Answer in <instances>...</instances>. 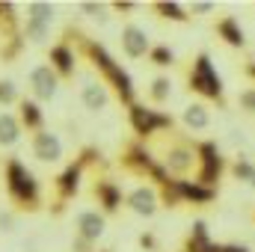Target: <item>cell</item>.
Masks as SVG:
<instances>
[{
  "mask_svg": "<svg viewBox=\"0 0 255 252\" xmlns=\"http://www.w3.org/2000/svg\"><path fill=\"white\" fill-rule=\"evenodd\" d=\"M95 247H98V244H92V241H86V238L74 235V238H71V244H68V252H98Z\"/></svg>",
  "mask_w": 255,
  "mask_h": 252,
  "instance_id": "obj_37",
  "label": "cell"
},
{
  "mask_svg": "<svg viewBox=\"0 0 255 252\" xmlns=\"http://www.w3.org/2000/svg\"><path fill=\"white\" fill-rule=\"evenodd\" d=\"M77 9H80L83 15H89L92 21H98V24H107V18H110V3H92V0H83Z\"/></svg>",
  "mask_w": 255,
  "mask_h": 252,
  "instance_id": "obj_31",
  "label": "cell"
},
{
  "mask_svg": "<svg viewBox=\"0 0 255 252\" xmlns=\"http://www.w3.org/2000/svg\"><path fill=\"white\" fill-rule=\"evenodd\" d=\"M187 12H190V18H205V15L217 12V3H211V0H193L190 6H187Z\"/></svg>",
  "mask_w": 255,
  "mask_h": 252,
  "instance_id": "obj_35",
  "label": "cell"
},
{
  "mask_svg": "<svg viewBox=\"0 0 255 252\" xmlns=\"http://www.w3.org/2000/svg\"><path fill=\"white\" fill-rule=\"evenodd\" d=\"M30 151L39 163H60L63 160V139L51 127H45V130L30 136Z\"/></svg>",
  "mask_w": 255,
  "mask_h": 252,
  "instance_id": "obj_12",
  "label": "cell"
},
{
  "mask_svg": "<svg viewBox=\"0 0 255 252\" xmlns=\"http://www.w3.org/2000/svg\"><path fill=\"white\" fill-rule=\"evenodd\" d=\"M235 104H238V110H241L244 116H255V86L241 89L238 98H235Z\"/></svg>",
  "mask_w": 255,
  "mask_h": 252,
  "instance_id": "obj_33",
  "label": "cell"
},
{
  "mask_svg": "<svg viewBox=\"0 0 255 252\" xmlns=\"http://www.w3.org/2000/svg\"><path fill=\"white\" fill-rule=\"evenodd\" d=\"M125 208L130 214L142 217V220H151L160 208V196H157V187L151 184H136L125 193Z\"/></svg>",
  "mask_w": 255,
  "mask_h": 252,
  "instance_id": "obj_11",
  "label": "cell"
},
{
  "mask_svg": "<svg viewBox=\"0 0 255 252\" xmlns=\"http://www.w3.org/2000/svg\"><path fill=\"white\" fill-rule=\"evenodd\" d=\"M214 33L232 51H244L247 48V30L241 27V18H235V15H220L214 21Z\"/></svg>",
  "mask_w": 255,
  "mask_h": 252,
  "instance_id": "obj_17",
  "label": "cell"
},
{
  "mask_svg": "<svg viewBox=\"0 0 255 252\" xmlns=\"http://www.w3.org/2000/svg\"><path fill=\"white\" fill-rule=\"evenodd\" d=\"M107 232V217L98 211V208H86V211H77L74 214V235L98 244Z\"/></svg>",
  "mask_w": 255,
  "mask_h": 252,
  "instance_id": "obj_14",
  "label": "cell"
},
{
  "mask_svg": "<svg viewBox=\"0 0 255 252\" xmlns=\"http://www.w3.org/2000/svg\"><path fill=\"white\" fill-rule=\"evenodd\" d=\"M83 172H86V163L83 160H71V163H65L63 172L54 178V202H51V214L54 217H63L65 208H68V202L80 193V184H83Z\"/></svg>",
  "mask_w": 255,
  "mask_h": 252,
  "instance_id": "obj_8",
  "label": "cell"
},
{
  "mask_svg": "<svg viewBox=\"0 0 255 252\" xmlns=\"http://www.w3.org/2000/svg\"><path fill=\"white\" fill-rule=\"evenodd\" d=\"M80 104L89 110V113H101L110 107V86L101 80V77H86L83 86H80Z\"/></svg>",
  "mask_w": 255,
  "mask_h": 252,
  "instance_id": "obj_16",
  "label": "cell"
},
{
  "mask_svg": "<svg viewBox=\"0 0 255 252\" xmlns=\"http://www.w3.org/2000/svg\"><path fill=\"white\" fill-rule=\"evenodd\" d=\"M175 187H178V199H181V205H196V208L211 205V202H217V196H220V190L205 187V184H199L196 178H178Z\"/></svg>",
  "mask_w": 255,
  "mask_h": 252,
  "instance_id": "obj_18",
  "label": "cell"
},
{
  "mask_svg": "<svg viewBox=\"0 0 255 252\" xmlns=\"http://www.w3.org/2000/svg\"><path fill=\"white\" fill-rule=\"evenodd\" d=\"M148 63L157 65V68H172V65L178 63V57H175V51H172L169 45H151V51H148Z\"/></svg>",
  "mask_w": 255,
  "mask_h": 252,
  "instance_id": "obj_30",
  "label": "cell"
},
{
  "mask_svg": "<svg viewBox=\"0 0 255 252\" xmlns=\"http://www.w3.org/2000/svg\"><path fill=\"white\" fill-rule=\"evenodd\" d=\"M181 125L193 130V133H199V130H208L211 127V110H208V104L205 101H193L184 107V113H181Z\"/></svg>",
  "mask_w": 255,
  "mask_h": 252,
  "instance_id": "obj_21",
  "label": "cell"
},
{
  "mask_svg": "<svg viewBox=\"0 0 255 252\" xmlns=\"http://www.w3.org/2000/svg\"><path fill=\"white\" fill-rule=\"evenodd\" d=\"M187 89L196 92L199 98L217 104L220 110L229 107V98H226V83L217 71V65L211 60L208 51H199L196 57L190 60V68H187Z\"/></svg>",
  "mask_w": 255,
  "mask_h": 252,
  "instance_id": "obj_4",
  "label": "cell"
},
{
  "mask_svg": "<svg viewBox=\"0 0 255 252\" xmlns=\"http://www.w3.org/2000/svg\"><path fill=\"white\" fill-rule=\"evenodd\" d=\"M101 252H113V250H101Z\"/></svg>",
  "mask_w": 255,
  "mask_h": 252,
  "instance_id": "obj_43",
  "label": "cell"
},
{
  "mask_svg": "<svg viewBox=\"0 0 255 252\" xmlns=\"http://www.w3.org/2000/svg\"><path fill=\"white\" fill-rule=\"evenodd\" d=\"M128 122H130V130H133V136L136 139H148V136H154V133H160V130H175V119L169 116V113H163V110H157V107H151V104H133V107H128Z\"/></svg>",
  "mask_w": 255,
  "mask_h": 252,
  "instance_id": "obj_7",
  "label": "cell"
},
{
  "mask_svg": "<svg viewBox=\"0 0 255 252\" xmlns=\"http://www.w3.org/2000/svg\"><path fill=\"white\" fill-rule=\"evenodd\" d=\"M253 223H255V211H253Z\"/></svg>",
  "mask_w": 255,
  "mask_h": 252,
  "instance_id": "obj_44",
  "label": "cell"
},
{
  "mask_svg": "<svg viewBox=\"0 0 255 252\" xmlns=\"http://www.w3.org/2000/svg\"><path fill=\"white\" fill-rule=\"evenodd\" d=\"M253 250H255V235H253Z\"/></svg>",
  "mask_w": 255,
  "mask_h": 252,
  "instance_id": "obj_42",
  "label": "cell"
},
{
  "mask_svg": "<svg viewBox=\"0 0 255 252\" xmlns=\"http://www.w3.org/2000/svg\"><path fill=\"white\" fill-rule=\"evenodd\" d=\"M3 187H6V196L12 199L18 214L21 211L24 214H39L45 208L42 184L33 175V169H27V163L21 157H6L3 160Z\"/></svg>",
  "mask_w": 255,
  "mask_h": 252,
  "instance_id": "obj_2",
  "label": "cell"
},
{
  "mask_svg": "<svg viewBox=\"0 0 255 252\" xmlns=\"http://www.w3.org/2000/svg\"><path fill=\"white\" fill-rule=\"evenodd\" d=\"M136 9V3H130V0H116V3H110V12H133Z\"/></svg>",
  "mask_w": 255,
  "mask_h": 252,
  "instance_id": "obj_38",
  "label": "cell"
},
{
  "mask_svg": "<svg viewBox=\"0 0 255 252\" xmlns=\"http://www.w3.org/2000/svg\"><path fill=\"white\" fill-rule=\"evenodd\" d=\"M89 193H92V202L98 205V211L104 217H116L125 208V193L119 187V181H113L107 172H95Z\"/></svg>",
  "mask_w": 255,
  "mask_h": 252,
  "instance_id": "obj_9",
  "label": "cell"
},
{
  "mask_svg": "<svg viewBox=\"0 0 255 252\" xmlns=\"http://www.w3.org/2000/svg\"><path fill=\"white\" fill-rule=\"evenodd\" d=\"M21 36L27 39V45H45V42L51 39V24H42V21L24 18V24H21Z\"/></svg>",
  "mask_w": 255,
  "mask_h": 252,
  "instance_id": "obj_27",
  "label": "cell"
},
{
  "mask_svg": "<svg viewBox=\"0 0 255 252\" xmlns=\"http://www.w3.org/2000/svg\"><path fill=\"white\" fill-rule=\"evenodd\" d=\"M18 101H21L18 86L9 77H0V107H18Z\"/></svg>",
  "mask_w": 255,
  "mask_h": 252,
  "instance_id": "obj_32",
  "label": "cell"
},
{
  "mask_svg": "<svg viewBox=\"0 0 255 252\" xmlns=\"http://www.w3.org/2000/svg\"><path fill=\"white\" fill-rule=\"evenodd\" d=\"M151 12L160 18V21H172V24H190V12H187V6H181V3H175V0H154L151 3Z\"/></svg>",
  "mask_w": 255,
  "mask_h": 252,
  "instance_id": "obj_23",
  "label": "cell"
},
{
  "mask_svg": "<svg viewBox=\"0 0 255 252\" xmlns=\"http://www.w3.org/2000/svg\"><path fill=\"white\" fill-rule=\"evenodd\" d=\"M220 252H255L250 244H223V250Z\"/></svg>",
  "mask_w": 255,
  "mask_h": 252,
  "instance_id": "obj_39",
  "label": "cell"
},
{
  "mask_svg": "<svg viewBox=\"0 0 255 252\" xmlns=\"http://www.w3.org/2000/svg\"><path fill=\"white\" fill-rule=\"evenodd\" d=\"M172 77H166V74H157L151 83H148V104L151 107H163L169 98H172Z\"/></svg>",
  "mask_w": 255,
  "mask_h": 252,
  "instance_id": "obj_26",
  "label": "cell"
},
{
  "mask_svg": "<svg viewBox=\"0 0 255 252\" xmlns=\"http://www.w3.org/2000/svg\"><path fill=\"white\" fill-rule=\"evenodd\" d=\"M27 51V39L24 36H12L0 42V63H15L21 60V54Z\"/></svg>",
  "mask_w": 255,
  "mask_h": 252,
  "instance_id": "obj_29",
  "label": "cell"
},
{
  "mask_svg": "<svg viewBox=\"0 0 255 252\" xmlns=\"http://www.w3.org/2000/svg\"><path fill=\"white\" fill-rule=\"evenodd\" d=\"M18 229V211L15 208H0V235H12Z\"/></svg>",
  "mask_w": 255,
  "mask_h": 252,
  "instance_id": "obj_34",
  "label": "cell"
},
{
  "mask_svg": "<svg viewBox=\"0 0 255 252\" xmlns=\"http://www.w3.org/2000/svg\"><path fill=\"white\" fill-rule=\"evenodd\" d=\"M60 74L51 68L48 63L36 65V68H30V74H27V89H30V98L33 101H39V104H45V101H54L57 98V92H60Z\"/></svg>",
  "mask_w": 255,
  "mask_h": 252,
  "instance_id": "obj_10",
  "label": "cell"
},
{
  "mask_svg": "<svg viewBox=\"0 0 255 252\" xmlns=\"http://www.w3.org/2000/svg\"><path fill=\"white\" fill-rule=\"evenodd\" d=\"M119 42H122V54L128 60H142L151 51V39L139 24H125L119 33Z\"/></svg>",
  "mask_w": 255,
  "mask_h": 252,
  "instance_id": "obj_15",
  "label": "cell"
},
{
  "mask_svg": "<svg viewBox=\"0 0 255 252\" xmlns=\"http://www.w3.org/2000/svg\"><path fill=\"white\" fill-rule=\"evenodd\" d=\"M119 166H122V172L128 175H133V178H139V181H148L151 187H160V184H166L172 175L166 172V166L160 163V157H154V151L142 142V139H128L125 145H122V151H119Z\"/></svg>",
  "mask_w": 255,
  "mask_h": 252,
  "instance_id": "obj_3",
  "label": "cell"
},
{
  "mask_svg": "<svg viewBox=\"0 0 255 252\" xmlns=\"http://www.w3.org/2000/svg\"><path fill=\"white\" fill-rule=\"evenodd\" d=\"M21 24H24V18L18 15V6L9 0H0V39L21 36Z\"/></svg>",
  "mask_w": 255,
  "mask_h": 252,
  "instance_id": "obj_22",
  "label": "cell"
},
{
  "mask_svg": "<svg viewBox=\"0 0 255 252\" xmlns=\"http://www.w3.org/2000/svg\"><path fill=\"white\" fill-rule=\"evenodd\" d=\"M77 60H80V57H77L74 45L65 42V39H60L57 45H51V51H48V65L60 74V80H71V77H74Z\"/></svg>",
  "mask_w": 255,
  "mask_h": 252,
  "instance_id": "obj_13",
  "label": "cell"
},
{
  "mask_svg": "<svg viewBox=\"0 0 255 252\" xmlns=\"http://www.w3.org/2000/svg\"><path fill=\"white\" fill-rule=\"evenodd\" d=\"M229 175L235 178V181H241V184H250L255 175V160L250 154H244V151H238L232 160H229Z\"/></svg>",
  "mask_w": 255,
  "mask_h": 252,
  "instance_id": "obj_25",
  "label": "cell"
},
{
  "mask_svg": "<svg viewBox=\"0 0 255 252\" xmlns=\"http://www.w3.org/2000/svg\"><path fill=\"white\" fill-rule=\"evenodd\" d=\"M244 74H247L250 80H255V60H250V63L244 65Z\"/></svg>",
  "mask_w": 255,
  "mask_h": 252,
  "instance_id": "obj_40",
  "label": "cell"
},
{
  "mask_svg": "<svg viewBox=\"0 0 255 252\" xmlns=\"http://www.w3.org/2000/svg\"><path fill=\"white\" fill-rule=\"evenodd\" d=\"M18 122L21 127L33 136V133H39V130H45V110H42V104L39 101H33V98H21L18 101Z\"/></svg>",
  "mask_w": 255,
  "mask_h": 252,
  "instance_id": "obj_20",
  "label": "cell"
},
{
  "mask_svg": "<svg viewBox=\"0 0 255 252\" xmlns=\"http://www.w3.org/2000/svg\"><path fill=\"white\" fill-rule=\"evenodd\" d=\"M247 187H250V190H253V193H255V175H253V181H250V184H247Z\"/></svg>",
  "mask_w": 255,
  "mask_h": 252,
  "instance_id": "obj_41",
  "label": "cell"
},
{
  "mask_svg": "<svg viewBox=\"0 0 255 252\" xmlns=\"http://www.w3.org/2000/svg\"><path fill=\"white\" fill-rule=\"evenodd\" d=\"M21 133H24V127H21V122H18V116L3 110V113H0V148H12V145H18Z\"/></svg>",
  "mask_w": 255,
  "mask_h": 252,
  "instance_id": "obj_24",
  "label": "cell"
},
{
  "mask_svg": "<svg viewBox=\"0 0 255 252\" xmlns=\"http://www.w3.org/2000/svg\"><path fill=\"white\" fill-rule=\"evenodd\" d=\"M220 250H223V244H217L211 238L208 223L205 220H193L190 232H187V238H184V244H181L178 252H220Z\"/></svg>",
  "mask_w": 255,
  "mask_h": 252,
  "instance_id": "obj_19",
  "label": "cell"
},
{
  "mask_svg": "<svg viewBox=\"0 0 255 252\" xmlns=\"http://www.w3.org/2000/svg\"><path fill=\"white\" fill-rule=\"evenodd\" d=\"M63 39L74 45L77 57H86V60H89V65L101 74V80L110 86V92L116 95L119 104H125V107H133V104H136V86H133V77L116 63V57H113L98 39H92L89 33H83L80 27H71V24L65 27Z\"/></svg>",
  "mask_w": 255,
  "mask_h": 252,
  "instance_id": "obj_1",
  "label": "cell"
},
{
  "mask_svg": "<svg viewBox=\"0 0 255 252\" xmlns=\"http://www.w3.org/2000/svg\"><path fill=\"white\" fill-rule=\"evenodd\" d=\"M196 154H199V169H196L193 178L205 187L220 190L223 175L229 172V157L223 154L217 139H196Z\"/></svg>",
  "mask_w": 255,
  "mask_h": 252,
  "instance_id": "obj_6",
  "label": "cell"
},
{
  "mask_svg": "<svg viewBox=\"0 0 255 252\" xmlns=\"http://www.w3.org/2000/svg\"><path fill=\"white\" fill-rule=\"evenodd\" d=\"M24 18L42 21V24H54L57 9H54V3H45V0H30V3L24 6Z\"/></svg>",
  "mask_w": 255,
  "mask_h": 252,
  "instance_id": "obj_28",
  "label": "cell"
},
{
  "mask_svg": "<svg viewBox=\"0 0 255 252\" xmlns=\"http://www.w3.org/2000/svg\"><path fill=\"white\" fill-rule=\"evenodd\" d=\"M160 163L166 166V172L172 178H190L199 169V154H196V139H190L187 133L172 130V139L163 148Z\"/></svg>",
  "mask_w": 255,
  "mask_h": 252,
  "instance_id": "obj_5",
  "label": "cell"
},
{
  "mask_svg": "<svg viewBox=\"0 0 255 252\" xmlns=\"http://www.w3.org/2000/svg\"><path fill=\"white\" fill-rule=\"evenodd\" d=\"M136 247L142 252H160V238H157L154 232H142V235L136 238Z\"/></svg>",
  "mask_w": 255,
  "mask_h": 252,
  "instance_id": "obj_36",
  "label": "cell"
}]
</instances>
